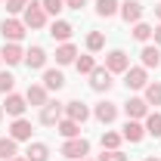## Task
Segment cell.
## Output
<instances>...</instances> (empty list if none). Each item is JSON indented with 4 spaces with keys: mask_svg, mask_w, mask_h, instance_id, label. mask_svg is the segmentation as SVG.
<instances>
[{
    "mask_svg": "<svg viewBox=\"0 0 161 161\" xmlns=\"http://www.w3.org/2000/svg\"><path fill=\"white\" fill-rule=\"evenodd\" d=\"M22 22H25V28H31V31L47 28V9L40 6V0H28V6H25V13H22Z\"/></svg>",
    "mask_w": 161,
    "mask_h": 161,
    "instance_id": "6da1fadb",
    "label": "cell"
},
{
    "mask_svg": "<svg viewBox=\"0 0 161 161\" xmlns=\"http://www.w3.org/2000/svg\"><path fill=\"white\" fill-rule=\"evenodd\" d=\"M59 155H62V158H68V161L87 158V155H90V140H84V136L65 140V142H62V149H59Z\"/></svg>",
    "mask_w": 161,
    "mask_h": 161,
    "instance_id": "7a4b0ae2",
    "label": "cell"
},
{
    "mask_svg": "<svg viewBox=\"0 0 161 161\" xmlns=\"http://www.w3.org/2000/svg\"><path fill=\"white\" fill-rule=\"evenodd\" d=\"M0 34H3V40H6V43H19V40L28 34V28H25V22H22V19L9 16V19L0 22Z\"/></svg>",
    "mask_w": 161,
    "mask_h": 161,
    "instance_id": "3957f363",
    "label": "cell"
},
{
    "mask_svg": "<svg viewBox=\"0 0 161 161\" xmlns=\"http://www.w3.org/2000/svg\"><path fill=\"white\" fill-rule=\"evenodd\" d=\"M62 118H65V102H59V99H50L43 108H40V115H37V121L43 124V127H56Z\"/></svg>",
    "mask_w": 161,
    "mask_h": 161,
    "instance_id": "277c9868",
    "label": "cell"
},
{
    "mask_svg": "<svg viewBox=\"0 0 161 161\" xmlns=\"http://www.w3.org/2000/svg\"><path fill=\"white\" fill-rule=\"evenodd\" d=\"M87 78H90V87H93L96 93H108V90L115 87V75H112L105 65H96V68H93Z\"/></svg>",
    "mask_w": 161,
    "mask_h": 161,
    "instance_id": "5b68a950",
    "label": "cell"
},
{
    "mask_svg": "<svg viewBox=\"0 0 161 161\" xmlns=\"http://www.w3.org/2000/svg\"><path fill=\"white\" fill-rule=\"evenodd\" d=\"M3 115H9V118H25V108H28V99L19 96V93H6V99H3Z\"/></svg>",
    "mask_w": 161,
    "mask_h": 161,
    "instance_id": "8992f818",
    "label": "cell"
},
{
    "mask_svg": "<svg viewBox=\"0 0 161 161\" xmlns=\"http://www.w3.org/2000/svg\"><path fill=\"white\" fill-rule=\"evenodd\" d=\"M105 68H108L112 75H124V71L130 68V56H127L124 50H108V53H105Z\"/></svg>",
    "mask_w": 161,
    "mask_h": 161,
    "instance_id": "52a82bcc",
    "label": "cell"
},
{
    "mask_svg": "<svg viewBox=\"0 0 161 161\" xmlns=\"http://www.w3.org/2000/svg\"><path fill=\"white\" fill-rule=\"evenodd\" d=\"M124 84H127V90H146L149 71H146L142 65H130V68L124 71Z\"/></svg>",
    "mask_w": 161,
    "mask_h": 161,
    "instance_id": "ba28073f",
    "label": "cell"
},
{
    "mask_svg": "<svg viewBox=\"0 0 161 161\" xmlns=\"http://www.w3.org/2000/svg\"><path fill=\"white\" fill-rule=\"evenodd\" d=\"M124 115L130 121H142L146 115H149V102L142 99V96H127V102H124Z\"/></svg>",
    "mask_w": 161,
    "mask_h": 161,
    "instance_id": "9c48e42d",
    "label": "cell"
},
{
    "mask_svg": "<svg viewBox=\"0 0 161 161\" xmlns=\"http://www.w3.org/2000/svg\"><path fill=\"white\" fill-rule=\"evenodd\" d=\"M93 118L99 121V124H115V121H118V102H108V99L96 102V108H93Z\"/></svg>",
    "mask_w": 161,
    "mask_h": 161,
    "instance_id": "30bf717a",
    "label": "cell"
},
{
    "mask_svg": "<svg viewBox=\"0 0 161 161\" xmlns=\"http://www.w3.org/2000/svg\"><path fill=\"white\" fill-rule=\"evenodd\" d=\"M31 133H34V127H31L28 118H13V124H9V136H13L16 142H31Z\"/></svg>",
    "mask_w": 161,
    "mask_h": 161,
    "instance_id": "8fae6325",
    "label": "cell"
},
{
    "mask_svg": "<svg viewBox=\"0 0 161 161\" xmlns=\"http://www.w3.org/2000/svg\"><path fill=\"white\" fill-rule=\"evenodd\" d=\"M50 90L43 87V84H28V90H25V99H28V105L31 108H43L47 102H50V96H47Z\"/></svg>",
    "mask_w": 161,
    "mask_h": 161,
    "instance_id": "7c38bea8",
    "label": "cell"
},
{
    "mask_svg": "<svg viewBox=\"0 0 161 161\" xmlns=\"http://www.w3.org/2000/svg\"><path fill=\"white\" fill-rule=\"evenodd\" d=\"M90 105L87 102H80V99H71V102H65V118H71V121H78V124H84V121H90Z\"/></svg>",
    "mask_w": 161,
    "mask_h": 161,
    "instance_id": "4fadbf2b",
    "label": "cell"
},
{
    "mask_svg": "<svg viewBox=\"0 0 161 161\" xmlns=\"http://www.w3.org/2000/svg\"><path fill=\"white\" fill-rule=\"evenodd\" d=\"M71 34H75V25H71V22H65V19H53V22H50V37H53V40L68 43Z\"/></svg>",
    "mask_w": 161,
    "mask_h": 161,
    "instance_id": "5bb4252c",
    "label": "cell"
},
{
    "mask_svg": "<svg viewBox=\"0 0 161 161\" xmlns=\"http://www.w3.org/2000/svg\"><path fill=\"white\" fill-rule=\"evenodd\" d=\"M142 9H146V6H142L140 0H124V3H121V9H118V16L127 22V25H133V22L142 19Z\"/></svg>",
    "mask_w": 161,
    "mask_h": 161,
    "instance_id": "9a60e30c",
    "label": "cell"
},
{
    "mask_svg": "<svg viewBox=\"0 0 161 161\" xmlns=\"http://www.w3.org/2000/svg\"><path fill=\"white\" fill-rule=\"evenodd\" d=\"M121 136H124V140L127 142H133V146H136V142H142L146 140V127H142V121H124V127H121Z\"/></svg>",
    "mask_w": 161,
    "mask_h": 161,
    "instance_id": "2e32d148",
    "label": "cell"
},
{
    "mask_svg": "<svg viewBox=\"0 0 161 161\" xmlns=\"http://www.w3.org/2000/svg\"><path fill=\"white\" fill-rule=\"evenodd\" d=\"M47 50L43 47H31V50H25V65L31 68V71H43L47 68Z\"/></svg>",
    "mask_w": 161,
    "mask_h": 161,
    "instance_id": "e0dca14e",
    "label": "cell"
},
{
    "mask_svg": "<svg viewBox=\"0 0 161 161\" xmlns=\"http://www.w3.org/2000/svg\"><path fill=\"white\" fill-rule=\"evenodd\" d=\"M0 59L6 62V65H22L25 62V50H22L19 43H3L0 47Z\"/></svg>",
    "mask_w": 161,
    "mask_h": 161,
    "instance_id": "ac0fdd59",
    "label": "cell"
},
{
    "mask_svg": "<svg viewBox=\"0 0 161 161\" xmlns=\"http://www.w3.org/2000/svg\"><path fill=\"white\" fill-rule=\"evenodd\" d=\"M140 62H142L146 71H149V68H158V65H161V50H158V47H152V43H142Z\"/></svg>",
    "mask_w": 161,
    "mask_h": 161,
    "instance_id": "d6986e66",
    "label": "cell"
},
{
    "mask_svg": "<svg viewBox=\"0 0 161 161\" xmlns=\"http://www.w3.org/2000/svg\"><path fill=\"white\" fill-rule=\"evenodd\" d=\"M75 59H78V47L71 40L56 47V65H75Z\"/></svg>",
    "mask_w": 161,
    "mask_h": 161,
    "instance_id": "ffe728a7",
    "label": "cell"
},
{
    "mask_svg": "<svg viewBox=\"0 0 161 161\" xmlns=\"http://www.w3.org/2000/svg\"><path fill=\"white\" fill-rule=\"evenodd\" d=\"M43 87L59 93L62 87H65V75H62L59 68H43Z\"/></svg>",
    "mask_w": 161,
    "mask_h": 161,
    "instance_id": "44dd1931",
    "label": "cell"
},
{
    "mask_svg": "<svg viewBox=\"0 0 161 161\" xmlns=\"http://www.w3.org/2000/svg\"><path fill=\"white\" fill-rule=\"evenodd\" d=\"M142 127H146V136L161 140V112H149V115L142 118Z\"/></svg>",
    "mask_w": 161,
    "mask_h": 161,
    "instance_id": "7402d4cb",
    "label": "cell"
},
{
    "mask_svg": "<svg viewBox=\"0 0 161 161\" xmlns=\"http://www.w3.org/2000/svg\"><path fill=\"white\" fill-rule=\"evenodd\" d=\"M56 130H59L62 140H75V136H80V124L71 121V118H62L59 124H56Z\"/></svg>",
    "mask_w": 161,
    "mask_h": 161,
    "instance_id": "603a6c76",
    "label": "cell"
},
{
    "mask_svg": "<svg viewBox=\"0 0 161 161\" xmlns=\"http://www.w3.org/2000/svg\"><path fill=\"white\" fill-rule=\"evenodd\" d=\"M25 158L28 161H50V146H47V142H28Z\"/></svg>",
    "mask_w": 161,
    "mask_h": 161,
    "instance_id": "cb8c5ba5",
    "label": "cell"
},
{
    "mask_svg": "<svg viewBox=\"0 0 161 161\" xmlns=\"http://www.w3.org/2000/svg\"><path fill=\"white\" fill-rule=\"evenodd\" d=\"M118 9H121L118 0H96V16H99V19H115Z\"/></svg>",
    "mask_w": 161,
    "mask_h": 161,
    "instance_id": "d4e9b609",
    "label": "cell"
},
{
    "mask_svg": "<svg viewBox=\"0 0 161 161\" xmlns=\"http://www.w3.org/2000/svg\"><path fill=\"white\" fill-rule=\"evenodd\" d=\"M152 31H155V28H152V25H149V22H133V28H130V34H133V40H140V43H149V40H152Z\"/></svg>",
    "mask_w": 161,
    "mask_h": 161,
    "instance_id": "484cf974",
    "label": "cell"
},
{
    "mask_svg": "<svg viewBox=\"0 0 161 161\" xmlns=\"http://www.w3.org/2000/svg\"><path fill=\"white\" fill-rule=\"evenodd\" d=\"M142 99L149 102V105H161V80H149V84H146Z\"/></svg>",
    "mask_w": 161,
    "mask_h": 161,
    "instance_id": "4316f807",
    "label": "cell"
},
{
    "mask_svg": "<svg viewBox=\"0 0 161 161\" xmlns=\"http://www.w3.org/2000/svg\"><path fill=\"white\" fill-rule=\"evenodd\" d=\"M19 155V146H16V140L13 136H0V161H9Z\"/></svg>",
    "mask_w": 161,
    "mask_h": 161,
    "instance_id": "83f0119b",
    "label": "cell"
},
{
    "mask_svg": "<svg viewBox=\"0 0 161 161\" xmlns=\"http://www.w3.org/2000/svg\"><path fill=\"white\" fill-rule=\"evenodd\" d=\"M99 50H105V34L102 31H90L87 34V53H99Z\"/></svg>",
    "mask_w": 161,
    "mask_h": 161,
    "instance_id": "f1b7e54d",
    "label": "cell"
},
{
    "mask_svg": "<svg viewBox=\"0 0 161 161\" xmlns=\"http://www.w3.org/2000/svg\"><path fill=\"white\" fill-rule=\"evenodd\" d=\"M75 68H78V75H90L93 68H96V59H93V53H84L75 59Z\"/></svg>",
    "mask_w": 161,
    "mask_h": 161,
    "instance_id": "f546056e",
    "label": "cell"
},
{
    "mask_svg": "<svg viewBox=\"0 0 161 161\" xmlns=\"http://www.w3.org/2000/svg\"><path fill=\"white\" fill-rule=\"evenodd\" d=\"M121 140H124L121 133H115V130H105V133L99 136V146H102V149H121Z\"/></svg>",
    "mask_w": 161,
    "mask_h": 161,
    "instance_id": "4dcf8cb0",
    "label": "cell"
},
{
    "mask_svg": "<svg viewBox=\"0 0 161 161\" xmlns=\"http://www.w3.org/2000/svg\"><path fill=\"white\" fill-rule=\"evenodd\" d=\"M40 6L47 9V16H56L59 19V13L65 9V0H40Z\"/></svg>",
    "mask_w": 161,
    "mask_h": 161,
    "instance_id": "1f68e13d",
    "label": "cell"
},
{
    "mask_svg": "<svg viewBox=\"0 0 161 161\" xmlns=\"http://www.w3.org/2000/svg\"><path fill=\"white\" fill-rule=\"evenodd\" d=\"M99 161H127V155H124L121 149H102Z\"/></svg>",
    "mask_w": 161,
    "mask_h": 161,
    "instance_id": "d6a6232c",
    "label": "cell"
},
{
    "mask_svg": "<svg viewBox=\"0 0 161 161\" xmlns=\"http://www.w3.org/2000/svg\"><path fill=\"white\" fill-rule=\"evenodd\" d=\"M13 87H16V78L9 71H0V93H13Z\"/></svg>",
    "mask_w": 161,
    "mask_h": 161,
    "instance_id": "836d02e7",
    "label": "cell"
},
{
    "mask_svg": "<svg viewBox=\"0 0 161 161\" xmlns=\"http://www.w3.org/2000/svg\"><path fill=\"white\" fill-rule=\"evenodd\" d=\"M25 6H28V0H6V13H9V16L25 13Z\"/></svg>",
    "mask_w": 161,
    "mask_h": 161,
    "instance_id": "e575fe53",
    "label": "cell"
},
{
    "mask_svg": "<svg viewBox=\"0 0 161 161\" xmlns=\"http://www.w3.org/2000/svg\"><path fill=\"white\" fill-rule=\"evenodd\" d=\"M84 6H87V0H65V9H84Z\"/></svg>",
    "mask_w": 161,
    "mask_h": 161,
    "instance_id": "d590c367",
    "label": "cell"
},
{
    "mask_svg": "<svg viewBox=\"0 0 161 161\" xmlns=\"http://www.w3.org/2000/svg\"><path fill=\"white\" fill-rule=\"evenodd\" d=\"M152 37H155V47H161V22L155 25V31H152Z\"/></svg>",
    "mask_w": 161,
    "mask_h": 161,
    "instance_id": "8d00e7d4",
    "label": "cell"
},
{
    "mask_svg": "<svg viewBox=\"0 0 161 161\" xmlns=\"http://www.w3.org/2000/svg\"><path fill=\"white\" fill-rule=\"evenodd\" d=\"M146 161H161V158H158V155H146Z\"/></svg>",
    "mask_w": 161,
    "mask_h": 161,
    "instance_id": "74e56055",
    "label": "cell"
},
{
    "mask_svg": "<svg viewBox=\"0 0 161 161\" xmlns=\"http://www.w3.org/2000/svg\"><path fill=\"white\" fill-rule=\"evenodd\" d=\"M9 161H28V158H25V155H16V158H9Z\"/></svg>",
    "mask_w": 161,
    "mask_h": 161,
    "instance_id": "f35d334b",
    "label": "cell"
},
{
    "mask_svg": "<svg viewBox=\"0 0 161 161\" xmlns=\"http://www.w3.org/2000/svg\"><path fill=\"white\" fill-rule=\"evenodd\" d=\"M155 16H158V22H161V6H155Z\"/></svg>",
    "mask_w": 161,
    "mask_h": 161,
    "instance_id": "ab89813d",
    "label": "cell"
},
{
    "mask_svg": "<svg viewBox=\"0 0 161 161\" xmlns=\"http://www.w3.org/2000/svg\"><path fill=\"white\" fill-rule=\"evenodd\" d=\"M78 161H93V158H78Z\"/></svg>",
    "mask_w": 161,
    "mask_h": 161,
    "instance_id": "60d3db41",
    "label": "cell"
},
{
    "mask_svg": "<svg viewBox=\"0 0 161 161\" xmlns=\"http://www.w3.org/2000/svg\"><path fill=\"white\" fill-rule=\"evenodd\" d=\"M0 121H3V108H0Z\"/></svg>",
    "mask_w": 161,
    "mask_h": 161,
    "instance_id": "b9f144b4",
    "label": "cell"
},
{
    "mask_svg": "<svg viewBox=\"0 0 161 161\" xmlns=\"http://www.w3.org/2000/svg\"><path fill=\"white\" fill-rule=\"evenodd\" d=\"M0 3H6V0H0Z\"/></svg>",
    "mask_w": 161,
    "mask_h": 161,
    "instance_id": "7bdbcfd3",
    "label": "cell"
},
{
    "mask_svg": "<svg viewBox=\"0 0 161 161\" xmlns=\"http://www.w3.org/2000/svg\"><path fill=\"white\" fill-rule=\"evenodd\" d=\"M0 62H3V59H0Z\"/></svg>",
    "mask_w": 161,
    "mask_h": 161,
    "instance_id": "ee69618b",
    "label": "cell"
}]
</instances>
